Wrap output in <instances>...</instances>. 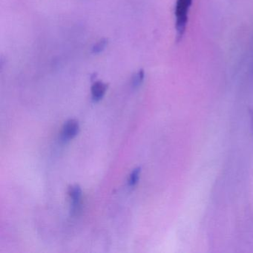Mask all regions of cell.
I'll list each match as a JSON object with an SVG mask.
<instances>
[{
	"label": "cell",
	"mask_w": 253,
	"mask_h": 253,
	"mask_svg": "<svg viewBox=\"0 0 253 253\" xmlns=\"http://www.w3.org/2000/svg\"><path fill=\"white\" fill-rule=\"evenodd\" d=\"M192 4V0H177L174 9L175 29L177 40L180 41L184 35L188 22V14Z\"/></svg>",
	"instance_id": "1"
},
{
	"label": "cell",
	"mask_w": 253,
	"mask_h": 253,
	"mask_svg": "<svg viewBox=\"0 0 253 253\" xmlns=\"http://www.w3.org/2000/svg\"><path fill=\"white\" fill-rule=\"evenodd\" d=\"M80 126L75 120H69L63 127L61 132V139L63 141L67 142L76 137L79 132Z\"/></svg>",
	"instance_id": "2"
},
{
	"label": "cell",
	"mask_w": 253,
	"mask_h": 253,
	"mask_svg": "<svg viewBox=\"0 0 253 253\" xmlns=\"http://www.w3.org/2000/svg\"><path fill=\"white\" fill-rule=\"evenodd\" d=\"M69 196L72 200V214H76L80 210L81 207V200L82 197V190L78 185L71 186L69 190Z\"/></svg>",
	"instance_id": "3"
},
{
	"label": "cell",
	"mask_w": 253,
	"mask_h": 253,
	"mask_svg": "<svg viewBox=\"0 0 253 253\" xmlns=\"http://www.w3.org/2000/svg\"><path fill=\"white\" fill-rule=\"evenodd\" d=\"M108 85L102 81H96L91 88V97L93 101L98 102L103 99L107 91Z\"/></svg>",
	"instance_id": "4"
},
{
	"label": "cell",
	"mask_w": 253,
	"mask_h": 253,
	"mask_svg": "<svg viewBox=\"0 0 253 253\" xmlns=\"http://www.w3.org/2000/svg\"><path fill=\"white\" fill-rule=\"evenodd\" d=\"M145 78V72L143 69L136 72L131 78V86L134 88H137L142 85Z\"/></svg>",
	"instance_id": "5"
},
{
	"label": "cell",
	"mask_w": 253,
	"mask_h": 253,
	"mask_svg": "<svg viewBox=\"0 0 253 253\" xmlns=\"http://www.w3.org/2000/svg\"><path fill=\"white\" fill-rule=\"evenodd\" d=\"M108 41L106 39H102L99 41L97 43L94 44V46L92 47L91 52L94 54H100L103 52L106 49L107 46Z\"/></svg>",
	"instance_id": "6"
},
{
	"label": "cell",
	"mask_w": 253,
	"mask_h": 253,
	"mask_svg": "<svg viewBox=\"0 0 253 253\" xmlns=\"http://www.w3.org/2000/svg\"><path fill=\"white\" fill-rule=\"evenodd\" d=\"M140 168H136L133 170L132 172L130 174L128 178V184L130 186H134L137 184L140 178Z\"/></svg>",
	"instance_id": "7"
},
{
	"label": "cell",
	"mask_w": 253,
	"mask_h": 253,
	"mask_svg": "<svg viewBox=\"0 0 253 253\" xmlns=\"http://www.w3.org/2000/svg\"><path fill=\"white\" fill-rule=\"evenodd\" d=\"M250 113H251L252 126H253V111H251V112H250Z\"/></svg>",
	"instance_id": "8"
}]
</instances>
